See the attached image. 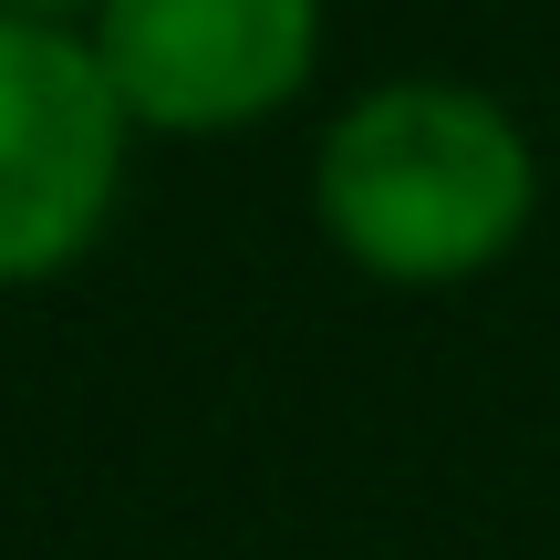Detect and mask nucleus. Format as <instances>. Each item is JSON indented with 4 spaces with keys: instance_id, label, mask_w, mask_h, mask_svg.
I'll return each instance as SVG.
<instances>
[{
    "instance_id": "1",
    "label": "nucleus",
    "mask_w": 560,
    "mask_h": 560,
    "mask_svg": "<svg viewBox=\"0 0 560 560\" xmlns=\"http://www.w3.org/2000/svg\"><path fill=\"white\" fill-rule=\"evenodd\" d=\"M312 219L384 291H457V280L499 270L540 219L529 125L478 83L436 73L374 83L322 125Z\"/></svg>"
},
{
    "instance_id": "2",
    "label": "nucleus",
    "mask_w": 560,
    "mask_h": 560,
    "mask_svg": "<svg viewBox=\"0 0 560 560\" xmlns=\"http://www.w3.org/2000/svg\"><path fill=\"white\" fill-rule=\"evenodd\" d=\"M136 156V115L104 83L83 21L0 11V291L62 280L104 240Z\"/></svg>"
},
{
    "instance_id": "3",
    "label": "nucleus",
    "mask_w": 560,
    "mask_h": 560,
    "mask_svg": "<svg viewBox=\"0 0 560 560\" xmlns=\"http://www.w3.org/2000/svg\"><path fill=\"white\" fill-rule=\"evenodd\" d=\"M83 32L136 136H240L322 73V0H94Z\"/></svg>"
},
{
    "instance_id": "4",
    "label": "nucleus",
    "mask_w": 560,
    "mask_h": 560,
    "mask_svg": "<svg viewBox=\"0 0 560 560\" xmlns=\"http://www.w3.org/2000/svg\"><path fill=\"white\" fill-rule=\"evenodd\" d=\"M0 11H32V21H94V0H0Z\"/></svg>"
}]
</instances>
